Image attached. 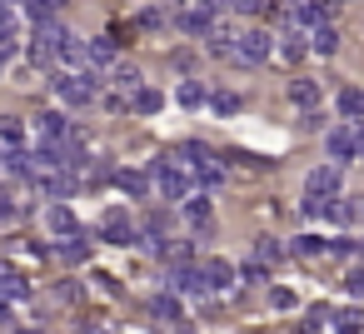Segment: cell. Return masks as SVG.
Returning a JSON list of instances; mask_svg holds the SVG:
<instances>
[{"label":"cell","instance_id":"1","mask_svg":"<svg viewBox=\"0 0 364 334\" xmlns=\"http://www.w3.org/2000/svg\"><path fill=\"white\" fill-rule=\"evenodd\" d=\"M50 85H55V95H60L65 105H90V100L100 95V75H95L90 65H75V70H55V75H50Z\"/></svg>","mask_w":364,"mask_h":334},{"label":"cell","instance_id":"2","mask_svg":"<svg viewBox=\"0 0 364 334\" xmlns=\"http://www.w3.org/2000/svg\"><path fill=\"white\" fill-rule=\"evenodd\" d=\"M150 185H155V195L160 200H190V170L175 160V155H160L155 165H150Z\"/></svg>","mask_w":364,"mask_h":334},{"label":"cell","instance_id":"3","mask_svg":"<svg viewBox=\"0 0 364 334\" xmlns=\"http://www.w3.org/2000/svg\"><path fill=\"white\" fill-rule=\"evenodd\" d=\"M269 55H274V36H269V31H259V26L235 31V50H230L235 65H264Z\"/></svg>","mask_w":364,"mask_h":334},{"label":"cell","instance_id":"4","mask_svg":"<svg viewBox=\"0 0 364 334\" xmlns=\"http://www.w3.org/2000/svg\"><path fill=\"white\" fill-rule=\"evenodd\" d=\"M215 0H185V6H180V16H175V26L185 31V36H210L220 21H215Z\"/></svg>","mask_w":364,"mask_h":334},{"label":"cell","instance_id":"5","mask_svg":"<svg viewBox=\"0 0 364 334\" xmlns=\"http://www.w3.org/2000/svg\"><path fill=\"white\" fill-rule=\"evenodd\" d=\"M100 239L130 249V244H140V230H135V220H130L125 210H105V215H100Z\"/></svg>","mask_w":364,"mask_h":334},{"label":"cell","instance_id":"6","mask_svg":"<svg viewBox=\"0 0 364 334\" xmlns=\"http://www.w3.org/2000/svg\"><path fill=\"white\" fill-rule=\"evenodd\" d=\"M324 150H329V160L344 170L349 160H359V125H339V130H329L324 135Z\"/></svg>","mask_w":364,"mask_h":334},{"label":"cell","instance_id":"7","mask_svg":"<svg viewBox=\"0 0 364 334\" xmlns=\"http://www.w3.org/2000/svg\"><path fill=\"white\" fill-rule=\"evenodd\" d=\"M36 130H41V140H50V145H70V140H80V130H75L60 110H46V115L36 120Z\"/></svg>","mask_w":364,"mask_h":334},{"label":"cell","instance_id":"8","mask_svg":"<svg viewBox=\"0 0 364 334\" xmlns=\"http://www.w3.org/2000/svg\"><path fill=\"white\" fill-rule=\"evenodd\" d=\"M304 190L319 195V200H334V195H339V165H334V160H329V165H314L309 180H304Z\"/></svg>","mask_w":364,"mask_h":334},{"label":"cell","instance_id":"9","mask_svg":"<svg viewBox=\"0 0 364 334\" xmlns=\"http://www.w3.org/2000/svg\"><path fill=\"white\" fill-rule=\"evenodd\" d=\"M165 289H190V294H210V284H205L200 264H170V274H165Z\"/></svg>","mask_w":364,"mask_h":334},{"label":"cell","instance_id":"10","mask_svg":"<svg viewBox=\"0 0 364 334\" xmlns=\"http://www.w3.org/2000/svg\"><path fill=\"white\" fill-rule=\"evenodd\" d=\"M46 230H50L55 239H70V235H80V220H75L70 205H50V210H46Z\"/></svg>","mask_w":364,"mask_h":334},{"label":"cell","instance_id":"11","mask_svg":"<svg viewBox=\"0 0 364 334\" xmlns=\"http://www.w3.org/2000/svg\"><path fill=\"white\" fill-rule=\"evenodd\" d=\"M0 165H6V175H16V180H36L41 175V165H36V150H6V160H0Z\"/></svg>","mask_w":364,"mask_h":334},{"label":"cell","instance_id":"12","mask_svg":"<svg viewBox=\"0 0 364 334\" xmlns=\"http://www.w3.org/2000/svg\"><path fill=\"white\" fill-rule=\"evenodd\" d=\"M115 55H120L115 36H90V41H85V65H90V70H95V65H115Z\"/></svg>","mask_w":364,"mask_h":334},{"label":"cell","instance_id":"13","mask_svg":"<svg viewBox=\"0 0 364 334\" xmlns=\"http://www.w3.org/2000/svg\"><path fill=\"white\" fill-rule=\"evenodd\" d=\"M36 185H41V195H50V200H65V195H75V175H70V170H46Z\"/></svg>","mask_w":364,"mask_h":334},{"label":"cell","instance_id":"14","mask_svg":"<svg viewBox=\"0 0 364 334\" xmlns=\"http://www.w3.org/2000/svg\"><path fill=\"white\" fill-rule=\"evenodd\" d=\"M115 190H120V195H130V200H145L155 185H150V175H145V170H115Z\"/></svg>","mask_w":364,"mask_h":334},{"label":"cell","instance_id":"15","mask_svg":"<svg viewBox=\"0 0 364 334\" xmlns=\"http://www.w3.org/2000/svg\"><path fill=\"white\" fill-rule=\"evenodd\" d=\"M200 274H205V284H210V294H215V289H230L240 269H235L230 259H205V264H200Z\"/></svg>","mask_w":364,"mask_h":334},{"label":"cell","instance_id":"16","mask_svg":"<svg viewBox=\"0 0 364 334\" xmlns=\"http://www.w3.org/2000/svg\"><path fill=\"white\" fill-rule=\"evenodd\" d=\"M26 294H31L26 274H21V269H11V264H0V299L11 304V299H26Z\"/></svg>","mask_w":364,"mask_h":334},{"label":"cell","instance_id":"17","mask_svg":"<svg viewBox=\"0 0 364 334\" xmlns=\"http://www.w3.org/2000/svg\"><path fill=\"white\" fill-rule=\"evenodd\" d=\"M155 254H160L165 264H190V259H195V244H190V239H160Z\"/></svg>","mask_w":364,"mask_h":334},{"label":"cell","instance_id":"18","mask_svg":"<svg viewBox=\"0 0 364 334\" xmlns=\"http://www.w3.org/2000/svg\"><path fill=\"white\" fill-rule=\"evenodd\" d=\"M329 329H334V334H359V329H364V309H359V304L334 309V314H329Z\"/></svg>","mask_w":364,"mask_h":334},{"label":"cell","instance_id":"19","mask_svg":"<svg viewBox=\"0 0 364 334\" xmlns=\"http://www.w3.org/2000/svg\"><path fill=\"white\" fill-rule=\"evenodd\" d=\"M309 50H314V55H334V50H339V31H334L329 21L314 26V31H309Z\"/></svg>","mask_w":364,"mask_h":334},{"label":"cell","instance_id":"20","mask_svg":"<svg viewBox=\"0 0 364 334\" xmlns=\"http://www.w3.org/2000/svg\"><path fill=\"white\" fill-rule=\"evenodd\" d=\"M110 85L120 90V100H135V95L145 90V80H140V70H130V65H120V70L110 75Z\"/></svg>","mask_w":364,"mask_h":334},{"label":"cell","instance_id":"21","mask_svg":"<svg viewBox=\"0 0 364 334\" xmlns=\"http://www.w3.org/2000/svg\"><path fill=\"white\" fill-rule=\"evenodd\" d=\"M185 215H190L195 230H210V225H215V215H210V195H190V200H185Z\"/></svg>","mask_w":364,"mask_h":334},{"label":"cell","instance_id":"22","mask_svg":"<svg viewBox=\"0 0 364 334\" xmlns=\"http://www.w3.org/2000/svg\"><path fill=\"white\" fill-rule=\"evenodd\" d=\"M55 254H60V259H70V264L90 259V235H85V230H80V235H70L65 244H55Z\"/></svg>","mask_w":364,"mask_h":334},{"label":"cell","instance_id":"23","mask_svg":"<svg viewBox=\"0 0 364 334\" xmlns=\"http://www.w3.org/2000/svg\"><path fill=\"white\" fill-rule=\"evenodd\" d=\"M289 100H294L299 110H314V105H319V85H314V80H289Z\"/></svg>","mask_w":364,"mask_h":334},{"label":"cell","instance_id":"24","mask_svg":"<svg viewBox=\"0 0 364 334\" xmlns=\"http://www.w3.org/2000/svg\"><path fill=\"white\" fill-rule=\"evenodd\" d=\"M339 115L359 125V120H364V90H354V85H349V90H339Z\"/></svg>","mask_w":364,"mask_h":334},{"label":"cell","instance_id":"25","mask_svg":"<svg viewBox=\"0 0 364 334\" xmlns=\"http://www.w3.org/2000/svg\"><path fill=\"white\" fill-rule=\"evenodd\" d=\"M304 41H309V36H299V31H284V36H279V41H274V50H279V55H284V60H299V55H304V50H309V45H304Z\"/></svg>","mask_w":364,"mask_h":334},{"label":"cell","instance_id":"26","mask_svg":"<svg viewBox=\"0 0 364 334\" xmlns=\"http://www.w3.org/2000/svg\"><path fill=\"white\" fill-rule=\"evenodd\" d=\"M289 249H294L299 259H314V254H329V239H319V235H299V239H289Z\"/></svg>","mask_w":364,"mask_h":334},{"label":"cell","instance_id":"27","mask_svg":"<svg viewBox=\"0 0 364 334\" xmlns=\"http://www.w3.org/2000/svg\"><path fill=\"white\" fill-rule=\"evenodd\" d=\"M0 145H6V150H21V145H26V125L11 120V115H0Z\"/></svg>","mask_w":364,"mask_h":334},{"label":"cell","instance_id":"28","mask_svg":"<svg viewBox=\"0 0 364 334\" xmlns=\"http://www.w3.org/2000/svg\"><path fill=\"white\" fill-rule=\"evenodd\" d=\"M175 100H180L185 110H200V105H205V85H200V80H185V85L175 90Z\"/></svg>","mask_w":364,"mask_h":334},{"label":"cell","instance_id":"29","mask_svg":"<svg viewBox=\"0 0 364 334\" xmlns=\"http://www.w3.org/2000/svg\"><path fill=\"white\" fill-rule=\"evenodd\" d=\"M160 105H165V95H160V90H150V85H145L135 100H130V110H135V115H155Z\"/></svg>","mask_w":364,"mask_h":334},{"label":"cell","instance_id":"30","mask_svg":"<svg viewBox=\"0 0 364 334\" xmlns=\"http://www.w3.org/2000/svg\"><path fill=\"white\" fill-rule=\"evenodd\" d=\"M150 314H155V319H180V299H175V294H155V299H150Z\"/></svg>","mask_w":364,"mask_h":334},{"label":"cell","instance_id":"31","mask_svg":"<svg viewBox=\"0 0 364 334\" xmlns=\"http://www.w3.org/2000/svg\"><path fill=\"white\" fill-rule=\"evenodd\" d=\"M210 105H215V115H240V95H230V90L210 95Z\"/></svg>","mask_w":364,"mask_h":334},{"label":"cell","instance_id":"32","mask_svg":"<svg viewBox=\"0 0 364 334\" xmlns=\"http://www.w3.org/2000/svg\"><path fill=\"white\" fill-rule=\"evenodd\" d=\"M279 254H284V249H279V239H269V235H264V239H255V259H264V264H274Z\"/></svg>","mask_w":364,"mask_h":334},{"label":"cell","instance_id":"33","mask_svg":"<svg viewBox=\"0 0 364 334\" xmlns=\"http://www.w3.org/2000/svg\"><path fill=\"white\" fill-rule=\"evenodd\" d=\"M55 6H60V0H26V16H31V21H50Z\"/></svg>","mask_w":364,"mask_h":334},{"label":"cell","instance_id":"34","mask_svg":"<svg viewBox=\"0 0 364 334\" xmlns=\"http://www.w3.org/2000/svg\"><path fill=\"white\" fill-rule=\"evenodd\" d=\"M264 274H269V269H264V259H245V264H240V279H245V284H259Z\"/></svg>","mask_w":364,"mask_h":334},{"label":"cell","instance_id":"35","mask_svg":"<svg viewBox=\"0 0 364 334\" xmlns=\"http://www.w3.org/2000/svg\"><path fill=\"white\" fill-rule=\"evenodd\" d=\"M344 289H349L354 299H364V264H354V269L344 274Z\"/></svg>","mask_w":364,"mask_h":334},{"label":"cell","instance_id":"36","mask_svg":"<svg viewBox=\"0 0 364 334\" xmlns=\"http://www.w3.org/2000/svg\"><path fill=\"white\" fill-rule=\"evenodd\" d=\"M140 26H145V31H160V26H165V6H150V11H140Z\"/></svg>","mask_w":364,"mask_h":334},{"label":"cell","instance_id":"37","mask_svg":"<svg viewBox=\"0 0 364 334\" xmlns=\"http://www.w3.org/2000/svg\"><path fill=\"white\" fill-rule=\"evenodd\" d=\"M269 299H274V309H294V304H299V299H294V289H284V284H279V289H269Z\"/></svg>","mask_w":364,"mask_h":334},{"label":"cell","instance_id":"38","mask_svg":"<svg viewBox=\"0 0 364 334\" xmlns=\"http://www.w3.org/2000/svg\"><path fill=\"white\" fill-rule=\"evenodd\" d=\"M274 0H235V11H245V16H259V11H269Z\"/></svg>","mask_w":364,"mask_h":334},{"label":"cell","instance_id":"39","mask_svg":"<svg viewBox=\"0 0 364 334\" xmlns=\"http://www.w3.org/2000/svg\"><path fill=\"white\" fill-rule=\"evenodd\" d=\"M329 220H339V225H344V220H354V205H344V200H329Z\"/></svg>","mask_w":364,"mask_h":334},{"label":"cell","instance_id":"40","mask_svg":"<svg viewBox=\"0 0 364 334\" xmlns=\"http://www.w3.org/2000/svg\"><path fill=\"white\" fill-rule=\"evenodd\" d=\"M16 26H21V16H16V6H11V11H0V36H16Z\"/></svg>","mask_w":364,"mask_h":334},{"label":"cell","instance_id":"41","mask_svg":"<svg viewBox=\"0 0 364 334\" xmlns=\"http://www.w3.org/2000/svg\"><path fill=\"white\" fill-rule=\"evenodd\" d=\"M0 220H16V200L11 195H0Z\"/></svg>","mask_w":364,"mask_h":334},{"label":"cell","instance_id":"42","mask_svg":"<svg viewBox=\"0 0 364 334\" xmlns=\"http://www.w3.org/2000/svg\"><path fill=\"white\" fill-rule=\"evenodd\" d=\"M6 319H11V304H6V299H0V324H6Z\"/></svg>","mask_w":364,"mask_h":334},{"label":"cell","instance_id":"43","mask_svg":"<svg viewBox=\"0 0 364 334\" xmlns=\"http://www.w3.org/2000/svg\"><path fill=\"white\" fill-rule=\"evenodd\" d=\"M80 334H105V329H100V324H90V329H80Z\"/></svg>","mask_w":364,"mask_h":334},{"label":"cell","instance_id":"44","mask_svg":"<svg viewBox=\"0 0 364 334\" xmlns=\"http://www.w3.org/2000/svg\"><path fill=\"white\" fill-rule=\"evenodd\" d=\"M11 6H21V0H0V11H11Z\"/></svg>","mask_w":364,"mask_h":334},{"label":"cell","instance_id":"45","mask_svg":"<svg viewBox=\"0 0 364 334\" xmlns=\"http://www.w3.org/2000/svg\"><path fill=\"white\" fill-rule=\"evenodd\" d=\"M21 334H41V329H21Z\"/></svg>","mask_w":364,"mask_h":334},{"label":"cell","instance_id":"46","mask_svg":"<svg viewBox=\"0 0 364 334\" xmlns=\"http://www.w3.org/2000/svg\"><path fill=\"white\" fill-rule=\"evenodd\" d=\"M170 6H185V0H170Z\"/></svg>","mask_w":364,"mask_h":334},{"label":"cell","instance_id":"47","mask_svg":"<svg viewBox=\"0 0 364 334\" xmlns=\"http://www.w3.org/2000/svg\"><path fill=\"white\" fill-rule=\"evenodd\" d=\"M0 70H6V55H0Z\"/></svg>","mask_w":364,"mask_h":334},{"label":"cell","instance_id":"48","mask_svg":"<svg viewBox=\"0 0 364 334\" xmlns=\"http://www.w3.org/2000/svg\"><path fill=\"white\" fill-rule=\"evenodd\" d=\"M0 160H6V155H0Z\"/></svg>","mask_w":364,"mask_h":334}]
</instances>
